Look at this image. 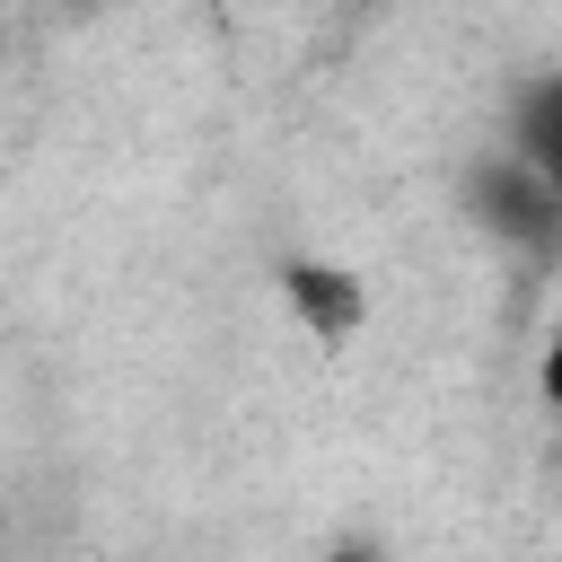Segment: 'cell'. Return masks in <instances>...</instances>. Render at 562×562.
Instances as JSON below:
<instances>
[{
    "label": "cell",
    "instance_id": "obj_1",
    "mask_svg": "<svg viewBox=\"0 0 562 562\" xmlns=\"http://www.w3.org/2000/svg\"><path fill=\"white\" fill-rule=\"evenodd\" d=\"M465 202H474V220H483L501 246H518L527 263H553V255H562V193H553L518 149H509V158H474Z\"/></svg>",
    "mask_w": 562,
    "mask_h": 562
},
{
    "label": "cell",
    "instance_id": "obj_2",
    "mask_svg": "<svg viewBox=\"0 0 562 562\" xmlns=\"http://www.w3.org/2000/svg\"><path fill=\"white\" fill-rule=\"evenodd\" d=\"M281 299L299 307V325H307L316 342H351V334H360V316H369V290H360L342 263H316V255L281 263Z\"/></svg>",
    "mask_w": 562,
    "mask_h": 562
},
{
    "label": "cell",
    "instance_id": "obj_3",
    "mask_svg": "<svg viewBox=\"0 0 562 562\" xmlns=\"http://www.w3.org/2000/svg\"><path fill=\"white\" fill-rule=\"evenodd\" d=\"M509 140H518V158L562 193V70H544V79L518 88V123H509Z\"/></svg>",
    "mask_w": 562,
    "mask_h": 562
},
{
    "label": "cell",
    "instance_id": "obj_4",
    "mask_svg": "<svg viewBox=\"0 0 562 562\" xmlns=\"http://www.w3.org/2000/svg\"><path fill=\"white\" fill-rule=\"evenodd\" d=\"M544 404L562 413V334H553V351H544Z\"/></svg>",
    "mask_w": 562,
    "mask_h": 562
},
{
    "label": "cell",
    "instance_id": "obj_5",
    "mask_svg": "<svg viewBox=\"0 0 562 562\" xmlns=\"http://www.w3.org/2000/svg\"><path fill=\"white\" fill-rule=\"evenodd\" d=\"M334 562H369V553H334Z\"/></svg>",
    "mask_w": 562,
    "mask_h": 562
}]
</instances>
